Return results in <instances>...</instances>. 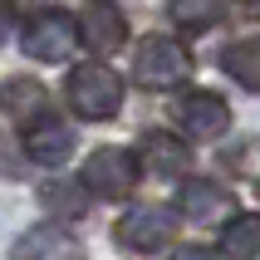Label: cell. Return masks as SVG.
<instances>
[{"label": "cell", "mask_w": 260, "mask_h": 260, "mask_svg": "<svg viewBox=\"0 0 260 260\" xmlns=\"http://www.w3.org/2000/svg\"><path fill=\"white\" fill-rule=\"evenodd\" d=\"M64 99H69V108H74L79 118H88V123H103V118H113L118 108H123V79H118L108 64L88 59V64H79V69L69 74Z\"/></svg>", "instance_id": "6da1fadb"}, {"label": "cell", "mask_w": 260, "mask_h": 260, "mask_svg": "<svg viewBox=\"0 0 260 260\" xmlns=\"http://www.w3.org/2000/svg\"><path fill=\"white\" fill-rule=\"evenodd\" d=\"M191 79V54L172 35H147L133 44V84L143 88H177Z\"/></svg>", "instance_id": "7a4b0ae2"}, {"label": "cell", "mask_w": 260, "mask_h": 260, "mask_svg": "<svg viewBox=\"0 0 260 260\" xmlns=\"http://www.w3.org/2000/svg\"><path fill=\"white\" fill-rule=\"evenodd\" d=\"M79 187L88 197L118 202V197H128L138 187V157H133L128 147H99V152H88L84 172H79Z\"/></svg>", "instance_id": "3957f363"}, {"label": "cell", "mask_w": 260, "mask_h": 260, "mask_svg": "<svg viewBox=\"0 0 260 260\" xmlns=\"http://www.w3.org/2000/svg\"><path fill=\"white\" fill-rule=\"evenodd\" d=\"M20 49H25L29 59H40V64H59V59H69L74 49H79V25H74V15H64V10H40L25 25V35H20Z\"/></svg>", "instance_id": "277c9868"}, {"label": "cell", "mask_w": 260, "mask_h": 260, "mask_svg": "<svg viewBox=\"0 0 260 260\" xmlns=\"http://www.w3.org/2000/svg\"><path fill=\"white\" fill-rule=\"evenodd\" d=\"M172 226H177L172 211H162V206H133V211L118 216L113 236H118V246H128V250H167L172 246Z\"/></svg>", "instance_id": "5b68a950"}, {"label": "cell", "mask_w": 260, "mask_h": 260, "mask_svg": "<svg viewBox=\"0 0 260 260\" xmlns=\"http://www.w3.org/2000/svg\"><path fill=\"white\" fill-rule=\"evenodd\" d=\"M177 128L187 133V138H197V143H216L221 133L231 128V108H226L221 93L197 88V93H187V99L177 103Z\"/></svg>", "instance_id": "8992f818"}, {"label": "cell", "mask_w": 260, "mask_h": 260, "mask_svg": "<svg viewBox=\"0 0 260 260\" xmlns=\"http://www.w3.org/2000/svg\"><path fill=\"white\" fill-rule=\"evenodd\" d=\"M177 216L187 221H226L236 216V197L211 177H187L177 187Z\"/></svg>", "instance_id": "52a82bcc"}, {"label": "cell", "mask_w": 260, "mask_h": 260, "mask_svg": "<svg viewBox=\"0 0 260 260\" xmlns=\"http://www.w3.org/2000/svg\"><path fill=\"white\" fill-rule=\"evenodd\" d=\"M74 25H79V40H84L93 54H118V49L128 44V20H123V10L108 5V0L84 5V15H79Z\"/></svg>", "instance_id": "ba28073f"}, {"label": "cell", "mask_w": 260, "mask_h": 260, "mask_svg": "<svg viewBox=\"0 0 260 260\" xmlns=\"http://www.w3.org/2000/svg\"><path fill=\"white\" fill-rule=\"evenodd\" d=\"M10 255L15 260H79L84 255V241L74 231H64V226H54V221H44V226H35V231H25L15 241Z\"/></svg>", "instance_id": "9c48e42d"}, {"label": "cell", "mask_w": 260, "mask_h": 260, "mask_svg": "<svg viewBox=\"0 0 260 260\" xmlns=\"http://www.w3.org/2000/svg\"><path fill=\"white\" fill-rule=\"evenodd\" d=\"M187 167H191L187 143H177L172 133H143V143H138V172H152V177H182Z\"/></svg>", "instance_id": "30bf717a"}, {"label": "cell", "mask_w": 260, "mask_h": 260, "mask_svg": "<svg viewBox=\"0 0 260 260\" xmlns=\"http://www.w3.org/2000/svg\"><path fill=\"white\" fill-rule=\"evenodd\" d=\"M25 152L40 162V167H59V162L74 152V128L44 113L40 123H29V128H25Z\"/></svg>", "instance_id": "8fae6325"}, {"label": "cell", "mask_w": 260, "mask_h": 260, "mask_svg": "<svg viewBox=\"0 0 260 260\" xmlns=\"http://www.w3.org/2000/svg\"><path fill=\"white\" fill-rule=\"evenodd\" d=\"M0 108H5V118L29 128V123H40L49 113V93L35 79H10V84H0Z\"/></svg>", "instance_id": "7c38bea8"}, {"label": "cell", "mask_w": 260, "mask_h": 260, "mask_svg": "<svg viewBox=\"0 0 260 260\" xmlns=\"http://www.w3.org/2000/svg\"><path fill=\"white\" fill-rule=\"evenodd\" d=\"M40 206L44 211H54L59 221H74L88 211V191L79 187V177H54V182H44L40 187Z\"/></svg>", "instance_id": "4fadbf2b"}, {"label": "cell", "mask_w": 260, "mask_h": 260, "mask_svg": "<svg viewBox=\"0 0 260 260\" xmlns=\"http://www.w3.org/2000/svg\"><path fill=\"white\" fill-rule=\"evenodd\" d=\"M221 255L226 260H260V216H231L226 221Z\"/></svg>", "instance_id": "5bb4252c"}, {"label": "cell", "mask_w": 260, "mask_h": 260, "mask_svg": "<svg viewBox=\"0 0 260 260\" xmlns=\"http://www.w3.org/2000/svg\"><path fill=\"white\" fill-rule=\"evenodd\" d=\"M221 64H226V74H231L241 88L260 93V35L255 40H236L231 49L221 54Z\"/></svg>", "instance_id": "9a60e30c"}, {"label": "cell", "mask_w": 260, "mask_h": 260, "mask_svg": "<svg viewBox=\"0 0 260 260\" xmlns=\"http://www.w3.org/2000/svg\"><path fill=\"white\" fill-rule=\"evenodd\" d=\"M167 10L182 29H211L226 15V0H167Z\"/></svg>", "instance_id": "2e32d148"}, {"label": "cell", "mask_w": 260, "mask_h": 260, "mask_svg": "<svg viewBox=\"0 0 260 260\" xmlns=\"http://www.w3.org/2000/svg\"><path fill=\"white\" fill-rule=\"evenodd\" d=\"M167 260H216L211 250H202V246H172V255Z\"/></svg>", "instance_id": "e0dca14e"}]
</instances>
